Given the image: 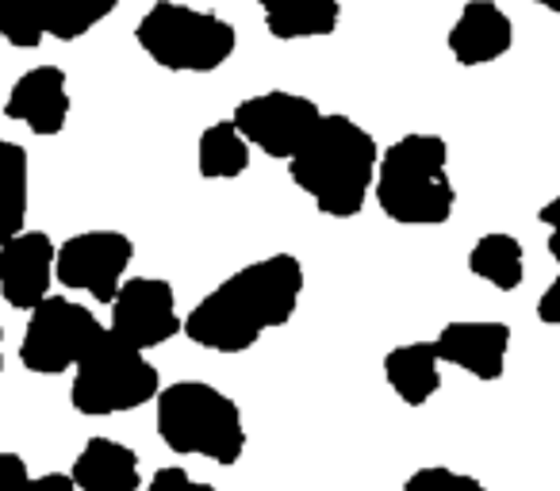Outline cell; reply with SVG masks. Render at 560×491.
Here are the masks:
<instances>
[{
    "label": "cell",
    "instance_id": "cell-24",
    "mask_svg": "<svg viewBox=\"0 0 560 491\" xmlns=\"http://www.w3.org/2000/svg\"><path fill=\"white\" fill-rule=\"evenodd\" d=\"M147 491H215V488H211V483H203V480H196V476L185 472L180 465H165V468H158V472L150 476Z\"/></svg>",
    "mask_w": 560,
    "mask_h": 491
},
{
    "label": "cell",
    "instance_id": "cell-14",
    "mask_svg": "<svg viewBox=\"0 0 560 491\" xmlns=\"http://www.w3.org/2000/svg\"><path fill=\"white\" fill-rule=\"evenodd\" d=\"M450 55L457 66L476 70V66H491L514 47V20L499 9L495 0H468L460 16L450 27Z\"/></svg>",
    "mask_w": 560,
    "mask_h": 491
},
{
    "label": "cell",
    "instance_id": "cell-19",
    "mask_svg": "<svg viewBox=\"0 0 560 491\" xmlns=\"http://www.w3.org/2000/svg\"><path fill=\"white\" fill-rule=\"evenodd\" d=\"M249 142L234 127V119H219V124L203 127L200 142H196V169L203 180H234L249 169Z\"/></svg>",
    "mask_w": 560,
    "mask_h": 491
},
{
    "label": "cell",
    "instance_id": "cell-28",
    "mask_svg": "<svg viewBox=\"0 0 560 491\" xmlns=\"http://www.w3.org/2000/svg\"><path fill=\"white\" fill-rule=\"evenodd\" d=\"M27 491H78L70 472H43V476H32Z\"/></svg>",
    "mask_w": 560,
    "mask_h": 491
},
{
    "label": "cell",
    "instance_id": "cell-12",
    "mask_svg": "<svg viewBox=\"0 0 560 491\" xmlns=\"http://www.w3.org/2000/svg\"><path fill=\"white\" fill-rule=\"evenodd\" d=\"M434 350L442 365L476 376L483 384H495L506 373L511 353V327L499 319H453L438 330Z\"/></svg>",
    "mask_w": 560,
    "mask_h": 491
},
{
    "label": "cell",
    "instance_id": "cell-15",
    "mask_svg": "<svg viewBox=\"0 0 560 491\" xmlns=\"http://www.w3.org/2000/svg\"><path fill=\"white\" fill-rule=\"evenodd\" d=\"M78 491H139L142 465L131 445L116 437H89L70 468Z\"/></svg>",
    "mask_w": 560,
    "mask_h": 491
},
{
    "label": "cell",
    "instance_id": "cell-20",
    "mask_svg": "<svg viewBox=\"0 0 560 491\" xmlns=\"http://www.w3.org/2000/svg\"><path fill=\"white\" fill-rule=\"evenodd\" d=\"M27 231V150L0 139V246Z\"/></svg>",
    "mask_w": 560,
    "mask_h": 491
},
{
    "label": "cell",
    "instance_id": "cell-10",
    "mask_svg": "<svg viewBox=\"0 0 560 491\" xmlns=\"http://www.w3.org/2000/svg\"><path fill=\"white\" fill-rule=\"evenodd\" d=\"M108 330L119 342L135 346L142 353L185 335V319L177 315L173 284L162 281V277H131V281H124L119 296L112 300Z\"/></svg>",
    "mask_w": 560,
    "mask_h": 491
},
{
    "label": "cell",
    "instance_id": "cell-21",
    "mask_svg": "<svg viewBox=\"0 0 560 491\" xmlns=\"http://www.w3.org/2000/svg\"><path fill=\"white\" fill-rule=\"evenodd\" d=\"M116 4L119 0H39L43 27H47L50 39L78 43L81 35L101 27L116 12Z\"/></svg>",
    "mask_w": 560,
    "mask_h": 491
},
{
    "label": "cell",
    "instance_id": "cell-22",
    "mask_svg": "<svg viewBox=\"0 0 560 491\" xmlns=\"http://www.w3.org/2000/svg\"><path fill=\"white\" fill-rule=\"evenodd\" d=\"M0 39L16 50H39L47 39L39 0H0Z\"/></svg>",
    "mask_w": 560,
    "mask_h": 491
},
{
    "label": "cell",
    "instance_id": "cell-6",
    "mask_svg": "<svg viewBox=\"0 0 560 491\" xmlns=\"http://www.w3.org/2000/svg\"><path fill=\"white\" fill-rule=\"evenodd\" d=\"M162 396V373L135 346L119 342L116 335H104L93 350L73 369L70 404L85 419H112V414L139 411Z\"/></svg>",
    "mask_w": 560,
    "mask_h": 491
},
{
    "label": "cell",
    "instance_id": "cell-25",
    "mask_svg": "<svg viewBox=\"0 0 560 491\" xmlns=\"http://www.w3.org/2000/svg\"><path fill=\"white\" fill-rule=\"evenodd\" d=\"M32 472L20 453H0V491H27Z\"/></svg>",
    "mask_w": 560,
    "mask_h": 491
},
{
    "label": "cell",
    "instance_id": "cell-11",
    "mask_svg": "<svg viewBox=\"0 0 560 491\" xmlns=\"http://www.w3.org/2000/svg\"><path fill=\"white\" fill-rule=\"evenodd\" d=\"M58 246L47 231H24L0 246V300L12 312L32 315L43 300H50L55 284Z\"/></svg>",
    "mask_w": 560,
    "mask_h": 491
},
{
    "label": "cell",
    "instance_id": "cell-3",
    "mask_svg": "<svg viewBox=\"0 0 560 491\" xmlns=\"http://www.w3.org/2000/svg\"><path fill=\"white\" fill-rule=\"evenodd\" d=\"M376 208L399 226H442L457 208L450 177V142L442 135L411 131L381 150L376 165Z\"/></svg>",
    "mask_w": 560,
    "mask_h": 491
},
{
    "label": "cell",
    "instance_id": "cell-31",
    "mask_svg": "<svg viewBox=\"0 0 560 491\" xmlns=\"http://www.w3.org/2000/svg\"><path fill=\"white\" fill-rule=\"evenodd\" d=\"M0 342H4V327H0Z\"/></svg>",
    "mask_w": 560,
    "mask_h": 491
},
{
    "label": "cell",
    "instance_id": "cell-16",
    "mask_svg": "<svg viewBox=\"0 0 560 491\" xmlns=\"http://www.w3.org/2000/svg\"><path fill=\"white\" fill-rule=\"evenodd\" d=\"M384 381L399 404L427 407L442 388V358L434 342H407L384 353Z\"/></svg>",
    "mask_w": 560,
    "mask_h": 491
},
{
    "label": "cell",
    "instance_id": "cell-2",
    "mask_svg": "<svg viewBox=\"0 0 560 491\" xmlns=\"http://www.w3.org/2000/svg\"><path fill=\"white\" fill-rule=\"evenodd\" d=\"M376 165H381V147L373 135L358 119L335 112L323 116L319 131L289 162V177L300 192L312 196L323 215L353 219L373 192Z\"/></svg>",
    "mask_w": 560,
    "mask_h": 491
},
{
    "label": "cell",
    "instance_id": "cell-7",
    "mask_svg": "<svg viewBox=\"0 0 560 491\" xmlns=\"http://www.w3.org/2000/svg\"><path fill=\"white\" fill-rule=\"evenodd\" d=\"M104 335H108V327L85 304L50 296L27 315L24 342H20V365L35 376H62L70 369H78Z\"/></svg>",
    "mask_w": 560,
    "mask_h": 491
},
{
    "label": "cell",
    "instance_id": "cell-4",
    "mask_svg": "<svg viewBox=\"0 0 560 491\" xmlns=\"http://www.w3.org/2000/svg\"><path fill=\"white\" fill-rule=\"evenodd\" d=\"M154 426L165 449L180 457H203L231 468L246 453L242 407L208 381L165 384L154 399Z\"/></svg>",
    "mask_w": 560,
    "mask_h": 491
},
{
    "label": "cell",
    "instance_id": "cell-27",
    "mask_svg": "<svg viewBox=\"0 0 560 491\" xmlns=\"http://www.w3.org/2000/svg\"><path fill=\"white\" fill-rule=\"evenodd\" d=\"M537 319L545 323V327H560V273L549 281V289L537 296Z\"/></svg>",
    "mask_w": 560,
    "mask_h": 491
},
{
    "label": "cell",
    "instance_id": "cell-17",
    "mask_svg": "<svg viewBox=\"0 0 560 491\" xmlns=\"http://www.w3.org/2000/svg\"><path fill=\"white\" fill-rule=\"evenodd\" d=\"M265 32L280 43L323 39L342 24V0H257Z\"/></svg>",
    "mask_w": 560,
    "mask_h": 491
},
{
    "label": "cell",
    "instance_id": "cell-13",
    "mask_svg": "<svg viewBox=\"0 0 560 491\" xmlns=\"http://www.w3.org/2000/svg\"><path fill=\"white\" fill-rule=\"evenodd\" d=\"M4 116L12 124H24L39 139H55L70 124V78L58 66H35L20 73L16 85L9 89Z\"/></svg>",
    "mask_w": 560,
    "mask_h": 491
},
{
    "label": "cell",
    "instance_id": "cell-29",
    "mask_svg": "<svg viewBox=\"0 0 560 491\" xmlns=\"http://www.w3.org/2000/svg\"><path fill=\"white\" fill-rule=\"evenodd\" d=\"M534 4H541V9L552 12V16H560V0H534Z\"/></svg>",
    "mask_w": 560,
    "mask_h": 491
},
{
    "label": "cell",
    "instance_id": "cell-23",
    "mask_svg": "<svg viewBox=\"0 0 560 491\" xmlns=\"http://www.w3.org/2000/svg\"><path fill=\"white\" fill-rule=\"evenodd\" d=\"M404 491H488L476 476L457 472V468H445V465H427V468H415L407 476Z\"/></svg>",
    "mask_w": 560,
    "mask_h": 491
},
{
    "label": "cell",
    "instance_id": "cell-26",
    "mask_svg": "<svg viewBox=\"0 0 560 491\" xmlns=\"http://www.w3.org/2000/svg\"><path fill=\"white\" fill-rule=\"evenodd\" d=\"M537 223L549 231V242H545V246H549V258L560 266V192L537 208Z\"/></svg>",
    "mask_w": 560,
    "mask_h": 491
},
{
    "label": "cell",
    "instance_id": "cell-30",
    "mask_svg": "<svg viewBox=\"0 0 560 491\" xmlns=\"http://www.w3.org/2000/svg\"><path fill=\"white\" fill-rule=\"evenodd\" d=\"M0 373H4V353H0Z\"/></svg>",
    "mask_w": 560,
    "mask_h": 491
},
{
    "label": "cell",
    "instance_id": "cell-1",
    "mask_svg": "<svg viewBox=\"0 0 560 491\" xmlns=\"http://www.w3.org/2000/svg\"><path fill=\"white\" fill-rule=\"evenodd\" d=\"M304 296V266L296 254H269L211 289L185 315V338L211 353H246L265 330L289 327Z\"/></svg>",
    "mask_w": 560,
    "mask_h": 491
},
{
    "label": "cell",
    "instance_id": "cell-8",
    "mask_svg": "<svg viewBox=\"0 0 560 491\" xmlns=\"http://www.w3.org/2000/svg\"><path fill=\"white\" fill-rule=\"evenodd\" d=\"M323 116L327 112L312 96L272 89V93L242 101L231 119L249 147H257L269 157H280V162H292L307 147V139L319 131Z\"/></svg>",
    "mask_w": 560,
    "mask_h": 491
},
{
    "label": "cell",
    "instance_id": "cell-9",
    "mask_svg": "<svg viewBox=\"0 0 560 491\" xmlns=\"http://www.w3.org/2000/svg\"><path fill=\"white\" fill-rule=\"evenodd\" d=\"M135 261V242L124 231H81L58 246L55 281L70 292H85L96 304H108L119 296L127 281V269Z\"/></svg>",
    "mask_w": 560,
    "mask_h": 491
},
{
    "label": "cell",
    "instance_id": "cell-5",
    "mask_svg": "<svg viewBox=\"0 0 560 491\" xmlns=\"http://www.w3.org/2000/svg\"><path fill=\"white\" fill-rule=\"evenodd\" d=\"M135 43L154 66L170 73H215L231 62L238 32L215 12L192 9L180 0H158L135 27Z\"/></svg>",
    "mask_w": 560,
    "mask_h": 491
},
{
    "label": "cell",
    "instance_id": "cell-18",
    "mask_svg": "<svg viewBox=\"0 0 560 491\" xmlns=\"http://www.w3.org/2000/svg\"><path fill=\"white\" fill-rule=\"evenodd\" d=\"M468 273L499 292H518L522 281H526V250L514 234L488 231L468 250Z\"/></svg>",
    "mask_w": 560,
    "mask_h": 491
}]
</instances>
